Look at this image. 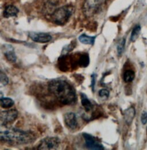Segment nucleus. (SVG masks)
Segmentation results:
<instances>
[{
  "instance_id": "obj_8",
  "label": "nucleus",
  "mask_w": 147,
  "mask_h": 150,
  "mask_svg": "<svg viewBox=\"0 0 147 150\" xmlns=\"http://www.w3.org/2000/svg\"><path fill=\"white\" fill-rule=\"evenodd\" d=\"M29 37L33 41L40 43H48L52 39L50 34L44 33H30Z\"/></svg>"
},
{
  "instance_id": "obj_21",
  "label": "nucleus",
  "mask_w": 147,
  "mask_h": 150,
  "mask_svg": "<svg viewBox=\"0 0 147 150\" xmlns=\"http://www.w3.org/2000/svg\"><path fill=\"white\" fill-rule=\"evenodd\" d=\"M0 81H1V84L4 86H6L9 83L8 77L2 71H1V74H0Z\"/></svg>"
},
{
  "instance_id": "obj_19",
  "label": "nucleus",
  "mask_w": 147,
  "mask_h": 150,
  "mask_svg": "<svg viewBox=\"0 0 147 150\" xmlns=\"http://www.w3.org/2000/svg\"><path fill=\"white\" fill-rule=\"evenodd\" d=\"M140 31H141L140 25H137L136 26L134 27V28H133L131 36H130V40L132 42H134L138 39V38L140 34Z\"/></svg>"
},
{
  "instance_id": "obj_14",
  "label": "nucleus",
  "mask_w": 147,
  "mask_h": 150,
  "mask_svg": "<svg viewBox=\"0 0 147 150\" xmlns=\"http://www.w3.org/2000/svg\"><path fill=\"white\" fill-rule=\"evenodd\" d=\"M136 111L133 107H130L124 112V120L126 123L130 125L135 116Z\"/></svg>"
},
{
  "instance_id": "obj_10",
  "label": "nucleus",
  "mask_w": 147,
  "mask_h": 150,
  "mask_svg": "<svg viewBox=\"0 0 147 150\" xmlns=\"http://www.w3.org/2000/svg\"><path fill=\"white\" fill-rule=\"evenodd\" d=\"M64 121L66 125L70 129H75L78 127L76 114L73 112H68L64 115Z\"/></svg>"
},
{
  "instance_id": "obj_12",
  "label": "nucleus",
  "mask_w": 147,
  "mask_h": 150,
  "mask_svg": "<svg viewBox=\"0 0 147 150\" xmlns=\"http://www.w3.org/2000/svg\"><path fill=\"white\" fill-rule=\"evenodd\" d=\"M57 2L56 0H47L44 5V11L50 15L57 9Z\"/></svg>"
},
{
  "instance_id": "obj_16",
  "label": "nucleus",
  "mask_w": 147,
  "mask_h": 150,
  "mask_svg": "<svg viewBox=\"0 0 147 150\" xmlns=\"http://www.w3.org/2000/svg\"><path fill=\"white\" fill-rule=\"evenodd\" d=\"M0 103L2 108L8 109L12 107L15 105V102L12 99L10 98L1 97L0 99Z\"/></svg>"
},
{
  "instance_id": "obj_9",
  "label": "nucleus",
  "mask_w": 147,
  "mask_h": 150,
  "mask_svg": "<svg viewBox=\"0 0 147 150\" xmlns=\"http://www.w3.org/2000/svg\"><path fill=\"white\" fill-rule=\"evenodd\" d=\"M4 56L6 59L11 62L15 63L17 61V56L16 55L14 48L9 45H5L2 47Z\"/></svg>"
},
{
  "instance_id": "obj_17",
  "label": "nucleus",
  "mask_w": 147,
  "mask_h": 150,
  "mask_svg": "<svg viewBox=\"0 0 147 150\" xmlns=\"http://www.w3.org/2000/svg\"><path fill=\"white\" fill-rule=\"evenodd\" d=\"M89 62L90 60L88 54H82L78 60V65L81 67L85 68L89 65Z\"/></svg>"
},
{
  "instance_id": "obj_1",
  "label": "nucleus",
  "mask_w": 147,
  "mask_h": 150,
  "mask_svg": "<svg viewBox=\"0 0 147 150\" xmlns=\"http://www.w3.org/2000/svg\"><path fill=\"white\" fill-rule=\"evenodd\" d=\"M48 90L62 105H72L76 102V92L73 87L65 80L55 79L51 80L48 84Z\"/></svg>"
},
{
  "instance_id": "obj_3",
  "label": "nucleus",
  "mask_w": 147,
  "mask_h": 150,
  "mask_svg": "<svg viewBox=\"0 0 147 150\" xmlns=\"http://www.w3.org/2000/svg\"><path fill=\"white\" fill-rule=\"evenodd\" d=\"M74 7L72 5H65L57 8L50 15L51 21L57 25H64L72 16Z\"/></svg>"
},
{
  "instance_id": "obj_4",
  "label": "nucleus",
  "mask_w": 147,
  "mask_h": 150,
  "mask_svg": "<svg viewBox=\"0 0 147 150\" xmlns=\"http://www.w3.org/2000/svg\"><path fill=\"white\" fill-rule=\"evenodd\" d=\"M106 0H85L83 9L85 15L88 17H92L101 11L106 3Z\"/></svg>"
},
{
  "instance_id": "obj_6",
  "label": "nucleus",
  "mask_w": 147,
  "mask_h": 150,
  "mask_svg": "<svg viewBox=\"0 0 147 150\" xmlns=\"http://www.w3.org/2000/svg\"><path fill=\"white\" fill-rule=\"evenodd\" d=\"M18 117V112L16 109H10L1 112L0 121L1 127H6L13 122Z\"/></svg>"
},
{
  "instance_id": "obj_20",
  "label": "nucleus",
  "mask_w": 147,
  "mask_h": 150,
  "mask_svg": "<svg viewBox=\"0 0 147 150\" xmlns=\"http://www.w3.org/2000/svg\"><path fill=\"white\" fill-rule=\"evenodd\" d=\"M125 39H122L120 40V41L118 42L117 47V53L118 56H121L123 53L124 52V49H125Z\"/></svg>"
},
{
  "instance_id": "obj_22",
  "label": "nucleus",
  "mask_w": 147,
  "mask_h": 150,
  "mask_svg": "<svg viewBox=\"0 0 147 150\" xmlns=\"http://www.w3.org/2000/svg\"><path fill=\"white\" fill-rule=\"evenodd\" d=\"M98 94L101 98H102L104 99H107L109 96L110 93L106 89H102L99 91Z\"/></svg>"
},
{
  "instance_id": "obj_25",
  "label": "nucleus",
  "mask_w": 147,
  "mask_h": 150,
  "mask_svg": "<svg viewBox=\"0 0 147 150\" xmlns=\"http://www.w3.org/2000/svg\"></svg>"
},
{
  "instance_id": "obj_24",
  "label": "nucleus",
  "mask_w": 147,
  "mask_h": 150,
  "mask_svg": "<svg viewBox=\"0 0 147 150\" xmlns=\"http://www.w3.org/2000/svg\"><path fill=\"white\" fill-rule=\"evenodd\" d=\"M141 121L143 124L145 125L147 123V112H144L142 113L141 116Z\"/></svg>"
},
{
  "instance_id": "obj_5",
  "label": "nucleus",
  "mask_w": 147,
  "mask_h": 150,
  "mask_svg": "<svg viewBox=\"0 0 147 150\" xmlns=\"http://www.w3.org/2000/svg\"><path fill=\"white\" fill-rule=\"evenodd\" d=\"M60 144V140L57 137H47L42 139L37 146L38 150H55Z\"/></svg>"
},
{
  "instance_id": "obj_11",
  "label": "nucleus",
  "mask_w": 147,
  "mask_h": 150,
  "mask_svg": "<svg viewBox=\"0 0 147 150\" xmlns=\"http://www.w3.org/2000/svg\"><path fill=\"white\" fill-rule=\"evenodd\" d=\"M19 10L17 7L13 5H7L4 11V16L6 18L16 16L18 14Z\"/></svg>"
},
{
  "instance_id": "obj_7",
  "label": "nucleus",
  "mask_w": 147,
  "mask_h": 150,
  "mask_svg": "<svg viewBox=\"0 0 147 150\" xmlns=\"http://www.w3.org/2000/svg\"><path fill=\"white\" fill-rule=\"evenodd\" d=\"M82 136L85 139V146L87 149L89 150H105V147L102 143L92 134L84 133L82 134Z\"/></svg>"
},
{
  "instance_id": "obj_15",
  "label": "nucleus",
  "mask_w": 147,
  "mask_h": 150,
  "mask_svg": "<svg viewBox=\"0 0 147 150\" xmlns=\"http://www.w3.org/2000/svg\"><path fill=\"white\" fill-rule=\"evenodd\" d=\"M96 37H91L85 34H82L79 37V40L83 44L93 45L94 44Z\"/></svg>"
},
{
  "instance_id": "obj_23",
  "label": "nucleus",
  "mask_w": 147,
  "mask_h": 150,
  "mask_svg": "<svg viewBox=\"0 0 147 150\" xmlns=\"http://www.w3.org/2000/svg\"><path fill=\"white\" fill-rule=\"evenodd\" d=\"M92 77V83H91V87H92V91H94V88H95V82H96V77L97 75L95 74H93L91 76Z\"/></svg>"
},
{
  "instance_id": "obj_2",
  "label": "nucleus",
  "mask_w": 147,
  "mask_h": 150,
  "mask_svg": "<svg viewBox=\"0 0 147 150\" xmlns=\"http://www.w3.org/2000/svg\"><path fill=\"white\" fill-rule=\"evenodd\" d=\"M0 139L2 142L10 145H25L35 142L36 136L31 132L15 128H5L1 130Z\"/></svg>"
},
{
  "instance_id": "obj_18",
  "label": "nucleus",
  "mask_w": 147,
  "mask_h": 150,
  "mask_svg": "<svg viewBox=\"0 0 147 150\" xmlns=\"http://www.w3.org/2000/svg\"><path fill=\"white\" fill-rule=\"evenodd\" d=\"M134 77H135V73L134 71L132 70H127L124 74L123 79L125 83L132 82L134 79Z\"/></svg>"
},
{
  "instance_id": "obj_13",
  "label": "nucleus",
  "mask_w": 147,
  "mask_h": 150,
  "mask_svg": "<svg viewBox=\"0 0 147 150\" xmlns=\"http://www.w3.org/2000/svg\"><path fill=\"white\" fill-rule=\"evenodd\" d=\"M81 103L85 110L87 112H89L92 109V104L91 101L88 99L87 95L84 93H80Z\"/></svg>"
}]
</instances>
